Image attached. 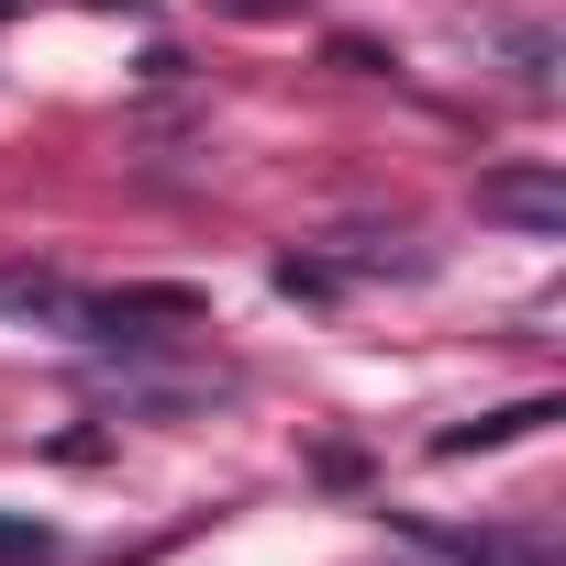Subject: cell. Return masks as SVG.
Returning <instances> with one entry per match:
<instances>
[{
	"label": "cell",
	"mask_w": 566,
	"mask_h": 566,
	"mask_svg": "<svg viewBox=\"0 0 566 566\" xmlns=\"http://www.w3.org/2000/svg\"><path fill=\"white\" fill-rule=\"evenodd\" d=\"M78 301L90 290H67L56 266H0V312H12V323H67L78 334Z\"/></svg>",
	"instance_id": "3957f363"
},
{
	"label": "cell",
	"mask_w": 566,
	"mask_h": 566,
	"mask_svg": "<svg viewBox=\"0 0 566 566\" xmlns=\"http://www.w3.org/2000/svg\"><path fill=\"white\" fill-rule=\"evenodd\" d=\"M544 422H555V400H511V411H478V422L433 433V455H489V444H522V433H544Z\"/></svg>",
	"instance_id": "277c9868"
},
{
	"label": "cell",
	"mask_w": 566,
	"mask_h": 566,
	"mask_svg": "<svg viewBox=\"0 0 566 566\" xmlns=\"http://www.w3.org/2000/svg\"><path fill=\"white\" fill-rule=\"evenodd\" d=\"M433 555H455V566H555L544 544H522V533H444V522H411Z\"/></svg>",
	"instance_id": "5b68a950"
},
{
	"label": "cell",
	"mask_w": 566,
	"mask_h": 566,
	"mask_svg": "<svg viewBox=\"0 0 566 566\" xmlns=\"http://www.w3.org/2000/svg\"><path fill=\"white\" fill-rule=\"evenodd\" d=\"M211 301L200 290H101V301H78V334L90 345H156V334H189Z\"/></svg>",
	"instance_id": "6da1fadb"
},
{
	"label": "cell",
	"mask_w": 566,
	"mask_h": 566,
	"mask_svg": "<svg viewBox=\"0 0 566 566\" xmlns=\"http://www.w3.org/2000/svg\"><path fill=\"white\" fill-rule=\"evenodd\" d=\"M45 555H56V533H45V522L0 511V566H45Z\"/></svg>",
	"instance_id": "8992f818"
},
{
	"label": "cell",
	"mask_w": 566,
	"mask_h": 566,
	"mask_svg": "<svg viewBox=\"0 0 566 566\" xmlns=\"http://www.w3.org/2000/svg\"><path fill=\"white\" fill-rule=\"evenodd\" d=\"M478 211L522 222V233H566V178L555 167H500V178H478Z\"/></svg>",
	"instance_id": "7a4b0ae2"
}]
</instances>
